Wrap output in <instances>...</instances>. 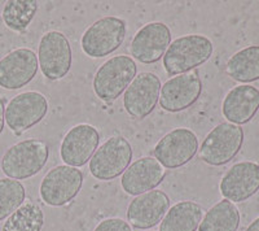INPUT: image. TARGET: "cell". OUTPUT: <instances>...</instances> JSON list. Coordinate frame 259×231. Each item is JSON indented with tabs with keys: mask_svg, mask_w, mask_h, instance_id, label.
I'll list each match as a JSON object with an SVG mask.
<instances>
[{
	"mask_svg": "<svg viewBox=\"0 0 259 231\" xmlns=\"http://www.w3.org/2000/svg\"><path fill=\"white\" fill-rule=\"evenodd\" d=\"M50 157V147L45 140L25 139L9 147L2 157V172L7 178L22 181L38 174Z\"/></svg>",
	"mask_w": 259,
	"mask_h": 231,
	"instance_id": "6da1fadb",
	"label": "cell"
},
{
	"mask_svg": "<svg viewBox=\"0 0 259 231\" xmlns=\"http://www.w3.org/2000/svg\"><path fill=\"white\" fill-rule=\"evenodd\" d=\"M214 46L206 36L189 34L172 41L163 55V68L170 77L189 73L211 57Z\"/></svg>",
	"mask_w": 259,
	"mask_h": 231,
	"instance_id": "7a4b0ae2",
	"label": "cell"
},
{
	"mask_svg": "<svg viewBox=\"0 0 259 231\" xmlns=\"http://www.w3.org/2000/svg\"><path fill=\"white\" fill-rule=\"evenodd\" d=\"M136 71L138 66L133 57L126 55L110 57L95 74L92 83L95 95L105 103L117 100L136 77Z\"/></svg>",
	"mask_w": 259,
	"mask_h": 231,
	"instance_id": "3957f363",
	"label": "cell"
},
{
	"mask_svg": "<svg viewBox=\"0 0 259 231\" xmlns=\"http://www.w3.org/2000/svg\"><path fill=\"white\" fill-rule=\"evenodd\" d=\"M244 143V130L237 125L223 122L206 135L198 149V157L211 166L230 163L239 153Z\"/></svg>",
	"mask_w": 259,
	"mask_h": 231,
	"instance_id": "277c9868",
	"label": "cell"
},
{
	"mask_svg": "<svg viewBox=\"0 0 259 231\" xmlns=\"http://www.w3.org/2000/svg\"><path fill=\"white\" fill-rule=\"evenodd\" d=\"M133 147L123 136H112L97 147L90 160V173L99 181H112L127 169L133 160Z\"/></svg>",
	"mask_w": 259,
	"mask_h": 231,
	"instance_id": "5b68a950",
	"label": "cell"
},
{
	"mask_svg": "<svg viewBox=\"0 0 259 231\" xmlns=\"http://www.w3.org/2000/svg\"><path fill=\"white\" fill-rule=\"evenodd\" d=\"M126 38V22L122 18L108 16L97 20L85 30L80 46L92 59L105 57L119 48Z\"/></svg>",
	"mask_w": 259,
	"mask_h": 231,
	"instance_id": "8992f818",
	"label": "cell"
},
{
	"mask_svg": "<svg viewBox=\"0 0 259 231\" xmlns=\"http://www.w3.org/2000/svg\"><path fill=\"white\" fill-rule=\"evenodd\" d=\"M82 184L83 173L78 168L59 165L51 169L41 179L39 195L47 205L62 207L79 194Z\"/></svg>",
	"mask_w": 259,
	"mask_h": 231,
	"instance_id": "52a82bcc",
	"label": "cell"
},
{
	"mask_svg": "<svg viewBox=\"0 0 259 231\" xmlns=\"http://www.w3.org/2000/svg\"><path fill=\"white\" fill-rule=\"evenodd\" d=\"M71 46L66 35L60 31H48L41 36L38 50V64L47 80H62L71 69Z\"/></svg>",
	"mask_w": 259,
	"mask_h": 231,
	"instance_id": "ba28073f",
	"label": "cell"
},
{
	"mask_svg": "<svg viewBox=\"0 0 259 231\" xmlns=\"http://www.w3.org/2000/svg\"><path fill=\"white\" fill-rule=\"evenodd\" d=\"M48 107L47 98L40 92H21L6 107V122L13 133L20 135L45 119Z\"/></svg>",
	"mask_w": 259,
	"mask_h": 231,
	"instance_id": "9c48e42d",
	"label": "cell"
},
{
	"mask_svg": "<svg viewBox=\"0 0 259 231\" xmlns=\"http://www.w3.org/2000/svg\"><path fill=\"white\" fill-rule=\"evenodd\" d=\"M198 151V138L192 130L178 128L166 134L153 149L154 159L167 169L186 165Z\"/></svg>",
	"mask_w": 259,
	"mask_h": 231,
	"instance_id": "30bf717a",
	"label": "cell"
},
{
	"mask_svg": "<svg viewBox=\"0 0 259 231\" xmlns=\"http://www.w3.org/2000/svg\"><path fill=\"white\" fill-rule=\"evenodd\" d=\"M161 81L149 71L140 73L134 78L123 95V107L133 119L144 120L153 112L159 100Z\"/></svg>",
	"mask_w": 259,
	"mask_h": 231,
	"instance_id": "8fae6325",
	"label": "cell"
},
{
	"mask_svg": "<svg viewBox=\"0 0 259 231\" xmlns=\"http://www.w3.org/2000/svg\"><path fill=\"white\" fill-rule=\"evenodd\" d=\"M201 92L202 82L196 71L175 75L161 87L159 105L166 112H182L198 100Z\"/></svg>",
	"mask_w": 259,
	"mask_h": 231,
	"instance_id": "7c38bea8",
	"label": "cell"
},
{
	"mask_svg": "<svg viewBox=\"0 0 259 231\" xmlns=\"http://www.w3.org/2000/svg\"><path fill=\"white\" fill-rule=\"evenodd\" d=\"M171 43V31L163 22L154 21L144 25L135 34L130 45L133 59L142 64L159 61Z\"/></svg>",
	"mask_w": 259,
	"mask_h": 231,
	"instance_id": "4fadbf2b",
	"label": "cell"
},
{
	"mask_svg": "<svg viewBox=\"0 0 259 231\" xmlns=\"http://www.w3.org/2000/svg\"><path fill=\"white\" fill-rule=\"evenodd\" d=\"M100 143V134L89 124L75 125L66 133L60 145L65 165L80 168L91 160Z\"/></svg>",
	"mask_w": 259,
	"mask_h": 231,
	"instance_id": "5bb4252c",
	"label": "cell"
},
{
	"mask_svg": "<svg viewBox=\"0 0 259 231\" xmlns=\"http://www.w3.org/2000/svg\"><path fill=\"white\" fill-rule=\"evenodd\" d=\"M38 56L30 48L11 51L0 60V87L6 90L22 89L38 73Z\"/></svg>",
	"mask_w": 259,
	"mask_h": 231,
	"instance_id": "9a60e30c",
	"label": "cell"
},
{
	"mask_svg": "<svg viewBox=\"0 0 259 231\" xmlns=\"http://www.w3.org/2000/svg\"><path fill=\"white\" fill-rule=\"evenodd\" d=\"M219 190L233 204L247 200L259 190V165L253 161L235 164L222 178Z\"/></svg>",
	"mask_w": 259,
	"mask_h": 231,
	"instance_id": "2e32d148",
	"label": "cell"
},
{
	"mask_svg": "<svg viewBox=\"0 0 259 231\" xmlns=\"http://www.w3.org/2000/svg\"><path fill=\"white\" fill-rule=\"evenodd\" d=\"M170 209V199L163 191L152 190L136 196L127 208V221L135 228L148 230L161 222Z\"/></svg>",
	"mask_w": 259,
	"mask_h": 231,
	"instance_id": "e0dca14e",
	"label": "cell"
},
{
	"mask_svg": "<svg viewBox=\"0 0 259 231\" xmlns=\"http://www.w3.org/2000/svg\"><path fill=\"white\" fill-rule=\"evenodd\" d=\"M165 178V168L152 156L140 157L124 170L121 186L126 194L139 196L154 190Z\"/></svg>",
	"mask_w": 259,
	"mask_h": 231,
	"instance_id": "ac0fdd59",
	"label": "cell"
},
{
	"mask_svg": "<svg viewBox=\"0 0 259 231\" xmlns=\"http://www.w3.org/2000/svg\"><path fill=\"white\" fill-rule=\"evenodd\" d=\"M259 109V90L250 85H240L228 91L222 104V113L230 124L244 125Z\"/></svg>",
	"mask_w": 259,
	"mask_h": 231,
	"instance_id": "d6986e66",
	"label": "cell"
},
{
	"mask_svg": "<svg viewBox=\"0 0 259 231\" xmlns=\"http://www.w3.org/2000/svg\"><path fill=\"white\" fill-rule=\"evenodd\" d=\"M202 207L191 200L177 203L167 211L159 231H196L202 221Z\"/></svg>",
	"mask_w": 259,
	"mask_h": 231,
	"instance_id": "ffe728a7",
	"label": "cell"
},
{
	"mask_svg": "<svg viewBox=\"0 0 259 231\" xmlns=\"http://www.w3.org/2000/svg\"><path fill=\"white\" fill-rule=\"evenodd\" d=\"M227 74L236 82L249 83L259 80V46H249L231 56Z\"/></svg>",
	"mask_w": 259,
	"mask_h": 231,
	"instance_id": "44dd1931",
	"label": "cell"
},
{
	"mask_svg": "<svg viewBox=\"0 0 259 231\" xmlns=\"http://www.w3.org/2000/svg\"><path fill=\"white\" fill-rule=\"evenodd\" d=\"M240 212L230 200H221L206 212L198 226V231H237Z\"/></svg>",
	"mask_w": 259,
	"mask_h": 231,
	"instance_id": "7402d4cb",
	"label": "cell"
},
{
	"mask_svg": "<svg viewBox=\"0 0 259 231\" xmlns=\"http://www.w3.org/2000/svg\"><path fill=\"white\" fill-rule=\"evenodd\" d=\"M38 12V2L35 0H13L7 2L2 11L3 22L15 33H25Z\"/></svg>",
	"mask_w": 259,
	"mask_h": 231,
	"instance_id": "603a6c76",
	"label": "cell"
},
{
	"mask_svg": "<svg viewBox=\"0 0 259 231\" xmlns=\"http://www.w3.org/2000/svg\"><path fill=\"white\" fill-rule=\"evenodd\" d=\"M45 212L34 202H26L6 219L2 231H41Z\"/></svg>",
	"mask_w": 259,
	"mask_h": 231,
	"instance_id": "cb8c5ba5",
	"label": "cell"
},
{
	"mask_svg": "<svg viewBox=\"0 0 259 231\" xmlns=\"http://www.w3.org/2000/svg\"><path fill=\"white\" fill-rule=\"evenodd\" d=\"M26 198L24 184L11 178H0V222L8 218L24 204Z\"/></svg>",
	"mask_w": 259,
	"mask_h": 231,
	"instance_id": "d4e9b609",
	"label": "cell"
},
{
	"mask_svg": "<svg viewBox=\"0 0 259 231\" xmlns=\"http://www.w3.org/2000/svg\"><path fill=\"white\" fill-rule=\"evenodd\" d=\"M94 231H133L128 222L121 218H108L101 221Z\"/></svg>",
	"mask_w": 259,
	"mask_h": 231,
	"instance_id": "484cf974",
	"label": "cell"
},
{
	"mask_svg": "<svg viewBox=\"0 0 259 231\" xmlns=\"http://www.w3.org/2000/svg\"><path fill=\"white\" fill-rule=\"evenodd\" d=\"M6 98L0 96V135L4 130V125H6Z\"/></svg>",
	"mask_w": 259,
	"mask_h": 231,
	"instance_id": "4316f807",
	"label": "cell"
},
{
	"mask_svg": "<svg viewBox=\"0 0 259 231\" xmlns=\"http://www.w3.org/2000/svg\"><path fill=\"white\" fill-rule=\"evenodd\" d=\"M245 231H259V217L256 219H254L253 222L247 226V228Z\"/></svg>",
	"mask_w": 259,
	"mask_h": 231,
	"instance_id": "83f0119b",
	"label": "cell"
},
{
	"mask_svg": "<svg viewBox=\"0 0 259 231\" xmlns=\"http://www.w3.org/2000/svg\"><path fill=\"white\" fill-rule=\"evenodd\" d=\"M152 231H153V230H152Z\"/></svg>",
	"mask_w": 259,
	"mask_h": 231,
	"instance_id": "f1b7e54d",
	"label": "cell"
}]
</instances>
